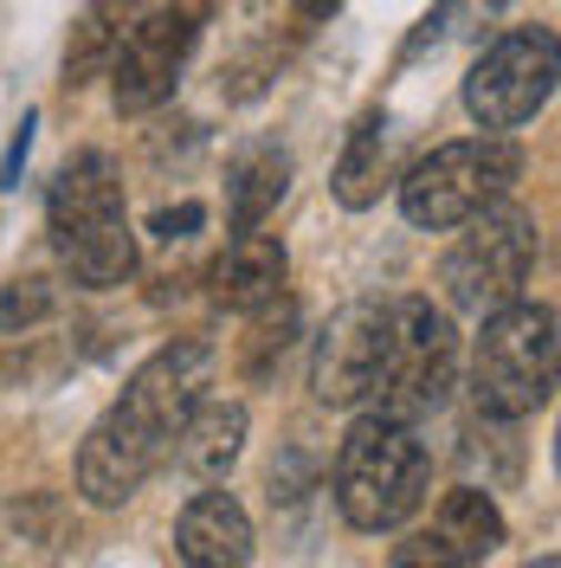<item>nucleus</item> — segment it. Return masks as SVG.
Masks as SVG:
<instances>
[{"mask_svg":"<svg viewBox=\"0 0 561 568\" xmlns=\"http://www.w3.org/2000/svg\"><path fill=\"white\" fill-rule=\"evenodd\" d=\"M207 382H213V343H201V336H181V343L149 355L130 375L123 400L84 433L78 491L98 510H116L123 497H136L149 485V471L169 459V439L187 420V407L207 394Z\"/></svg>","mask_w":561,"mask_h":568,"instance_id":"1","label":"nucleus"},{"mask_svg":"<svg viewBox=\"0 0 561 568\" xmlns=\"http://www.w3.org/2000/svg\"><path fill=\"white\" fill-rule=\"evenodd\" d=\"M52 246L65 258L71 284L84 291H110L136 272V233H130V213H123V175L104 149H84L71 155L59 181H52Z\"/></svg>","mask_w":561,"mask_h":568,"instance_id":"2","label":"nucleus"},{"mask_svg":"<svg viewBox=\"0 0 561 568\" xmlns=\"http://www.w3.org/2000/svg\"><path fill=\"white\" fill-rule=\"evenodd\" d=\"M426 485H432V465L407 420L368 414L349 426V439L336 453V510L349 530H400L426 504Z\"/></svg>","mask_w":561,"mask_h":568,"instance_id":"3","label":"nucleus"},{"mask_svg":"<svg viewBox=\"0 0 561 568\" xmlns=\"http://www.w3.org/2000/svg\"><path fill=\"white\" fill-rule=\"evenodd\" d=\"M555 311L510 297L497 304L471 343V400L484 420H529L555 394Z\"/></svg>","mask_w":561,"mask_h":568,"instance_id":"4","label":"nucleus"},{"mask_svg":"<svg viewBox=\"0 0 561 568\" xmlns=\"http://www.w3.org/2000/svg\"><path fill=\"white\" fill-rule=\"evenodd\" d=\"M517 175H523V149L510 136H497V130L471 142H446L426 162H414V175L400 181V213L426 233H452L478 207L503 201Z\"/></svg>","mask_w":561,"mask_h":568,"instance_id":"5","label":"nucleus"},{"mask_svg":"<svg viewBox=\"0 0 561 568\" xmlns=\"http://www.w3.org/2000/svg\"><path fill=\"white\" fill-rule=\"evenodd\" d=\"M458 382V329L446 311H432L426 297H400L387 304V355L381 382L368 400H381L387 420H426L446 407V394Z\"/></svg>","mask_w":561,"mask_h":568,"instance_id":"6","label":"nucleus"},{"mask_svg":"<svg viewBox=\"0 0 561 568\" xmlns=\"http://www.w3.org/2000/svg\"><path fill=\"white\" fill-rule=\"evenodd\" d=\"M458 246L446 252L439 278H446V297L471 317H491L497 304L523 297L529 272H536V220L510 201H491L478 207L465 226H452Z\"/></svg>","mask_w":561,"mask_h":568,"instance_id":"7","label":"nucleus"},{"mask_svg":"<svg viewBox=\"0 0 561 568\" xmlns=\"http://www.w3.org/2000/svg\"><path fill=\"white\" fill-rule=\"evenodd\" d=\"M555 78H561V45H555V27H517L503 33L471 65L465 78V110L478 116V130H523L536 110L555 98Z\"/></svg>","mask_w":561,"mask_h":568,"instance_id":"8","label":"nucleus"},{"mask_svg":"<svg viewBox=\"0 0 561 568\" xmlns=\"http://www.w3.org/2000/svg\"><path fill=\"white\" fill-rule=\"evenodd\" d=\"M201 39V0H181V7H155L142 13L130 33L116 39L110 52V91H116V110L123 116H142V110L169 104L181 84V65Z\"/></svg>","mask_w":561,"mask_h":568,"instance_id":"9","label":"nucleus"},{"mask_svg":"<svg viewBox=\"0 0 561 568\" xmlns=\"http://www.w3.org/2000/svg\"><path fill=\"white\" fill-rule=\"evenodd\" d=\"M381 355H387V304H343L316 336L310 394L323 407H361L381 382Z\"/></svg>","mask_w":561,"mask_h":568,"instance_id":"10","label":"nucleus"},{"mask_svg":"<svg viewBox=\"0 0 561 568\" xmlns=\"http://www.w3.org/2000/svg\"><path fill=\"white\" fill-rule=\"evenodd\" d=\"M175 549L187 568H252V517L233 491L187 497L175 524Z\"/></svg>","mask_w":561,"mask_h":568,"instance_id":"11","label":"nucleus"},{"mask_svg":"<svg viewBox=\"0 0 561 568\" xmlns=\"http://www.w3.org/2000/svg\"><path fill=\"white\" fill-rule=\"evenodd\" d=\"M239 446H246V407H239V400H207V394H201V400L187 407V420L175 426V439H169V459H175V471L213 485V478L233 471Z\"/></svg>","mask_w":561,"mask_h":568,"instance_id":"12","label":"nucleus"},{"mask_svg":"<svg viewBox=\"0 0 561 568\" xmlns=\"http://www.w3.org/2000/svg\"><path fill=\"white\" fill-rule=\"evenodd\" d=\"M284 278H290V258L272 233H239L233 246L213 258V304L220 311H265V304H278Z\"/></svg>","mask_w":561,"mask_h":568,"instance_id":"13","label":"nucleus"},{"mask_svg":"<svg viewBox=\"0 0 561 568\" xmlns=\"http://www.w3.org/2000/svg\"><path fill=\"white\" fill-rule=\"evenodd\" d=\"M432 536L452 549L458 562H484L491 549H503V510L478 485H458V491L439 497V517H432Z\"/></svg>","mask_w":561,"mask_h":568,"instance_id":"14","label":"nucleus"},{"mask_svg":"<svg viewBox=\"0 0 561 568\" xmlns=\"http://www.w3.org/2000/svg\"><path fill=\"white\" fill-rule=\"evenodd\" d=\"M381 181H387V116L381 110H361L349 130V149L336 162V201L343 207H375L381 201Z\"/></svg>","mask_w":561,"mask_h":568,"instance_id":"15","label":"nucleus"},{"mask_svg":"<svg viewBox=\"0 0 561 568\" xmlns=\"http://www.w3.org/2000/svg\"><path fill=\"white\" fill-rule=\"evenodd\" d=\"M284 187H290V155L284 149H252L246 162L233 169V181H226V220H233V233H252L284 201Z\"/></svg>","mask_w":561,"mask_h":568,"instance_id":"16","label":"nucleus"},{"mask_svg":"<svg viewBox=\"0 0 561 568\" xmlns=\"http://www.w3.org/2000/svg\"><path fill=\"white\" fill-rule=\"evenodd\" d=\"M123 20H130V0H91L71 27V45H65V84H91L98 71L110 65L116 39H123Z\"/></svg>","mask_w":561,"mask_h":568,"instance_id":"17","label":"nucleus"},{"mask_svg":"<svg viewBox=\"0 0 561 568\" xmlns=\"http://www.w3.org/2000/svg\"><path fill=\"white\" fill-rule=\"evenodd\" d=\"M52 304H59L52 278H13L0 291V329H7V336H13V329H33V323L52 317Z\"/></svg>","mask_w":561,"mask_h":568,"instance_id":"18","label":"nucleus"},{"mask_svg":"<svg viewBox=\"0 0 561 568\" xmlns=\"http://www.w3.org/2000/svg\"><path fill=\"white\" fill-rule=\"evenodd\" d=\"M290 329H297V311H290V304H278V311L265 304V317H258V329H252V355H246L252 375L265 368V355H272V349H284V343H290Z\"/></svg>","mask_w":561,"mask_h":568,"instance_id":"19","label":"nucleus"},{"mask_svg":"<svg viewBox=\"0 0 561 568\" xmlns=\"http://www.w3.org/2000/svg\"><path fill=\"white\" fill-rule=\"evenodd\" d=\"M387 568H471V562H458L439 536H407V542L394 549V562H387Z\"/></svg>","mask_w":561,"mask_h":568,"instance_id":"20","label":"nucleus"},{"mask_svg":"<svg viewBox=\"0 0 561 568\" xmlns=\"http://www.w3.org/2000/svg\"><path fill=\"white\" fill-rule=\"evenodd\" d=\"M201 220H207V207H201V201H181V207H162L149 226H155V240H187Z\"/></svg>","mask_w":561,"mask_h":568,"instance_id":"21","label":"nucleus"},{"mask_svg":"<svg viewBox=\"0 0 561 568\" xmlns=\"http://www.w3.org/2000/svg\"><path fill=\"white\" fill-rule=\"evenodd\" d=\"M33 130H39V116H27V123H20V136H13V149H7V162H0V187H20V169H27Z\"/></svg>","mask_w":561,"mask_h":568,"instance_id":"22","label":"nucleus"},{"mask_svg":"<svg viewBox=\"0 0 561 568\" xmlns=\"http://www.w3.org/2000/svg\"><path fill=\"white\" fill-rule=\"evenodd\" d=\"M336 7H343V0H297V20H310V27H323V20H329Z\"/></svg>","mask_w":561,"mask_h":568,"instance_id":"23","label":"nucleus"},{"mask_svg":"<svg viewBox=\"0 0 561 568\" xmlns=\"http://www.w3.org/2000/svg\"><path fill=\"white\" fill-rule=\"evenodd\" d=\"M536 568H561V562H555V556H542V562H536Z\"/></svg>","mask_w":561,"mask_h":568,"instance_id":"24","label":"nucleus"}]
</instances>
